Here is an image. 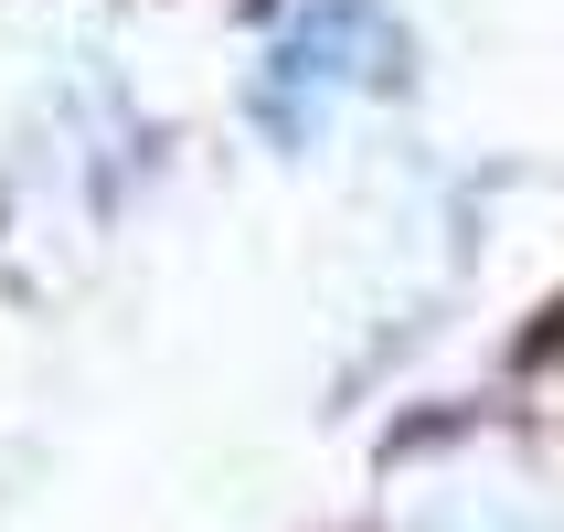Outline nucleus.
<instances>
[{
	"label": "nucleus",
	"instance_id": "obj_1",
	"mask_svg": "<svg viewBox=\"0 0 564 532\" xmlns=\"http://www.w3.org/2000/svg\"><path fill=\"white\" fill-rule=\"evenodd\" d=\"M394 54H405V43H394V22H383L373 0H319V11H299V22L278 32L267 75H256V128H267L278 150H310L341 96L394 86Z\"/></svg>",
	"mask_w": 564,
	"mask_h": 532
}]
</instances>
